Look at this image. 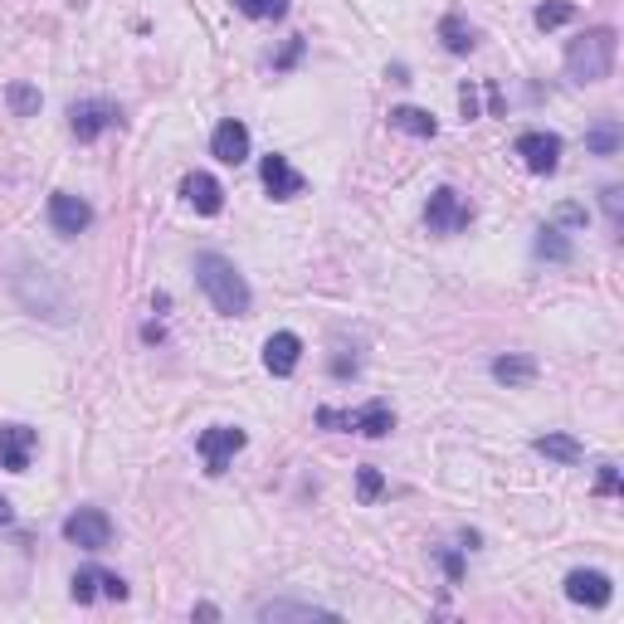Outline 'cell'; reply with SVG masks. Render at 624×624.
Segmentation results:
<instances>
[{"label": "cell", "instance_id": "obj_13", "mask_svg": "<svg viewBox=\"0 0 624 624\" xmlns=\"http://www.w3.org/2000/svg\"><path fill=\"white\" fill-rule=\"evenodd\" d=\"M30 454H34V429H24V425L0 429V468L24 474V468H30Z\"/></svg>", "mask_w": 624, "mask_h": 624}, {"label": "cell", "instance_id": "obj_9", "mask_svg": "<svg viewBox=\"0 0 624 624\" xmlns=\"http://www.w3.org/2000/svg\"><path fill=\"white\" fill-rule=\"evenodd\" d=\"M49 225H55V235H83L93 225V210H88V200L59 190V196H49Z\"/></svg>", "mask_w": 624, "mask_h": 624}, {"label": "cell", "instance_id": "obj_15", "mask_svg": "<svg viewBox=\"0 0 624 624\" xmlns=\"http://www.w3.org/2000/svg\"><path fill=\"white\" fill-rule=\"evenodd\" d=\"M298 356H303V341L293 333H274L264 341V366H269L274 376H293L298 372Z\"/></svg>", "mask_w": 624, "mask_h": 624}, {"label": "cell", "instance_id": "obj_21", "mask_svg": "<svg viewBox=\"0 0 624 624\" xmlns=\"http://www.w3.org/2000/svg\"><path fill=\"white\" fill-rule=\"evenodd\" d=\"M235 10L249 20H278L288 16V0H235Z\"/></svg>", "mask_w": 624, "mask_h": 624}, {"label": "cell", "instance_id": "obj_24", "mask_svg": "<svg viewBox=\"0 0 624 624\" xmlns=\"http://www.w3.org/2000/svg\"><path fill=\"white\" fill-rule=\"evenodd\" d=\"M585 147H591L595 157H610V151L620 147V122H601L591 137H585Z\"/></svg>", "mask_w": 624, "mask_h": 624}, {"label": "cell", "instance_id": "obj_8", "mask_svg": "<svg viewBox=\"0 0 624 624\" xmlns=\"http://www.w3.org/2000/svg\"><path fill=\"white\" fill-rule=\"evenodd\" d=\"M69 127H73V137L79 142H93L103 127H118L122 122V112L112 108V103H103V98H88V103H73V112H69Z\"/></svg>", "mask_w": 624, "mask_h": 624}, {"label": "cell", "instance_id": "obj_19", "mask_svg": "<svg viewBox=\"0 0 624 624\" xmlns=\"http://www.w3.org/2000/svg\"><path fill=\"white\" fill-rule=\"evenodd\" d=\"M259 620H333V610H317V605H288V601H274V605H259Z\"/></svg>", "mask_w": 624, "mask_h": 624}, {"label": "cell", "instance_id": "obj_25", "mask_svg": "<svg viewBox=\"0 0 624 624\" xmlns=\"http://www.w3.org/2000/svg\"><path fill=\"white\" fill-rule=\"evenodd\" d=\"M537 254H552V259H571L566 239L556 235V229H542V239H537Z\"/></svg>", "mask_w": 624, "mask_h": 624}, {"label": "cell", "instance_id": "obj_1", "mask_svg": "<svg viewBox=\"0 0 624 624\" xmlns=\"http://www.w3.org/2000/svg\"><path fill=\"white\" fill-rule=\"evenodd\" d=\"M196 284L206 288V298L225 317H245L249 313V284L225 254H196Z\"/></svg>", "mask_w": 624, "mask_h": 624}, {"label": "cell", "instance_id": "obj_12", "mask_svg": "<svg viewBox=\"0 0 624 624\" xmlns=\"http://www.w3.org/2000/svg\"><path fill=\"white\" fill-rule=\"evenodd\" d=\"M259 176H264V190H269L274 200H293V196H303V176L293 171V161L288 157H264V167H259Z\"/></svg>", "mask_w": 624, "mask_h": 624}, {"label": "cell", "instance_id": "obj_17", "mask_svg": "<svg viewBox=\"0 0 624 624\" xmlns=\"http://www.w3.org/2000/svg\"><path fill=\"white\" fill-rule=\"evenodd\" d=\"M493 376H498L503 386H527V380L537 376V361H527V356H498V361H493Z\"/></svg>", "mask_w": 624, "mask_h": 624}, {"label": "cell", "instance_id": "obj_26", "mask_svg": "<svg viewBox=\"0 0 624 624\" xmlns=\"http://www.w3.org/2000/svg\"><path fill=\"white\" fill-rule=\"evenodd\" d=\"M356 488H361V498L372 503V498H380V488H386V483H380L376 468H361V474H356Z\"/></svg>", "mask_w": 624, "mask_h": 624}, {"label": "cell", "instance_id": "obj_7", "mask_svg": "<svg viewBox=\"0 0 624 624\" xmlns=\"http://www.w3.org/2000/svg\"><path fill=\"white\" fill-rule=\"evenodd\" d=\"M425 220H429V229H435V235H458V229L468 225V200L458 196V190H435V196H429V206H425Z\"/></svg>", "mask_w": 624, "mask_h": 624}, {"label": "cell", "instance_id": "obj_27", "mask_svg": "<svg viewBox=\"0 0 624 624\" xmlns=\"http://www.w3.org/2000/svg\"><path fill=\"white\" fill-rule=\"evenodd\" d=\"M10 103H16V112H34L40 108V93L34 88H10Z\"/></svg>", "mask_w": 624, "mask_h": 624}, {"label": "cell", "instance_id": "obj_4", "mask_svg": "<svg viewBox=\"0 0 624 624\" xmlns=\"http://www.w3.org/2000/svg\"><path fill=\"white\" fill-rule=\"evenodd\" d=\"M63 537H69L73 546H83V552H103V546L112 542V522L103 507H79L69 522H63Z\"/></svg>", "mask_w": 624, "mask_h": 624}, {"label": "cell", "instance_id": "obj_22", "mask_svg": "<svg viewBox=\"0 0 624 624\" xmlns=\"http://www.w3.org/2000/svg\"><path fill=\"white\" fill-rule=\"evenodd\" d=\"M439 34H444V44H449L454 55H468V49H474V30H468V24L458 20V16L444 20V24H439Z\"/></svg>", "mask_w": 624, "mask_h": 624}, {"label": "cell", "instance_id": "obj_30", "mask_svg": "<svg viewBox=\"0 0 624 624\" xmlns=\"http://www.w3.org/2000/svg\"><path fill=\"white\" fill-rule=\"evenodd\" d=\"M6 522H10V503L0 498V527H6Z\"/></svg>", "mask_w": 624, "mask_h": 624}, {"label": "cell", "instance_id": "obj_2", "mask_svg": "<svg viewBox=\"0 0 624 624\" xmlns=\"http://www.w3.org/2000/svg\"><path fill=\"white\" fill-rule=\"evenodd\" d=\"M615 49H620V34L615 30H585L581 40L566 44V69L576 83H601L615 73Z\"/></svg>", "mask_w": 624, "mask_h": 624}, {"label": "cell", "instance_id": "obj_11", "mask_svg": "<svg viewBox=\"0 0 624 624\" xmlns=\"http://www.w3.org/2000/svg\"><path fill=\"white\" fill-rule=\"evenodd\" d=\"M210 151L225 161V167H239V161L249 157V127L239 118H225L220 127H215V137H210Z\"/></svg>", "mask_w": 624, "mask_h": 624}, {"label": "cell", "instance_id": "obj_20", "mask_svg": "<svg viewBox=\"0 0 624 624\" xmlns=\"http://www.w3.org/2000/svg\"><path fill=\"white\" fill-rule=\"evenodd\" d=\"M537 454H546V458H556V464H581V444L571 439V435H542L537 439Z\"/></svg>", "mask_w": 624, "mask_h": 624}, {"label": "cell", "instance_id": "obj_5", "mask_svg": "<svg viewBox=\"0 0 624 624\" xmlns=\"http://www.w3.org/2000/svg\"><path fill=\"white\" fill-rule=\"evenodd\" d=\"M196 449H200V458H206V474H225L229 458L245 449V429H235V425H215V429H206V435L196 439Z\"/></svg>", "mask_w": 624, "mask_h": 624}, {"label": "cell", "instance_id": "obj_28", "mask_svg": "<svg viewBox=\"0 0 624 624\" xmlns=\"http://www.w3.org/2000/svg\"><path fill=\"white\" fill-rule=\"evenodd\" d=\"M601 493H620V474H615V464H605V468H601Z\"/></svg>", "mask_w": 624, "mask_h": 624}, {"label": "cell", "instance_id": "obj_29", "mask_svg": "<svg viewBox=\"0 0 624 624\" xmlns=\"http://www.w3.org/2000/svg\"><path fill=\"white\" fill-rule=\"evenodd\" d=\"M605 210H610V220L620 225V186H610V190H605Z\"/></svg>", "mask_w": 624, "mask_h": 624}, {"label": "cell", "instance_id": "obj_23", "mask_svg": "<svg viewBox=\"0 0 624 624\" xmlns=\"http://www.w3.org/2000/svg\"><path fill=\"white\" fill-rule=\"evenodd\" d=\"M571 16H576V6H571V0H546V6H537V24H542V30H556V24H566Z\"/></svg>", "mask_w": 624, "mask_h": 624}, {"label": "cell", "instance_id": "obj_14", "mask_svg": "<svg viewBox=\"0 0 624 624\" xmlns=\"http://www.w3.org/2000/svg\"><path fill=\"white\" fill-rule=\"evenodd\" d=\"M566 595L576 605L601 610V605H610V576H601V571H571V576H566Z\"/></svg>", "mask_w": 624, "mask_h": 624}, {"label": "cell", "instance_id": "obj_3", "mask_svg": "<svg viewBox=\"0 0 624 624\" xmlns=\"http://www.w3.org/2000/svg\"><path fill=\"white\" fill-rule=\"evenodd\" d=\"M317 425H341V429H356V435H366V439H380V435H390L396 429V410H390L386 400H372V405H361V410H317Z\"/></svg>", "mask_w": 624, "mask_h": 624}, {"label": "cell", "instance_id": "obj_18", "mask_svg": "<svg viewBox=\"0 0 624 624\" xmlns=\"http://www.w3.org/2000/svg\"><path fill=\"white\" fill-rule=\"evenodd\" d=\"M390 127H400L410 137H435V118L425 108H390Z\"/></svg>", "mask_w": 624, "mask_h": 624}, {"label": "cell", "instance_id": "obj_10", "mask_svg": "<svg viewBox=\"0 0 624 624\" xmlns=\"http://www.w3.org/2000/svg\"><path fill=\"white\" fill-rule=\"evenodd\" d=\"M98 595H108V601H127V581L112 576V571H98V566L79 571V576H73V601L88 605V601H98Z\"/></svg>", "mask_w": 624, "mask_h": 624}, {"label": "cell", "instance_id": "obj_6", "mask_svg": "<svg viewBox=\"0 0 624 624\" xmlns=\"http://www.w3.org/2000/svg\"><path fill=\"white\" fill-rule=\"evenodd\" d=\"M517 157L527 171L537 176H552L556 167H562V137L556 132H522L517 137Z\"/></svg>", "mask_w": 624, "mask_h": 624}, {"label": "cell", "instance_id": "obj_16", "mask_svg": "<svg viewBox=\"0 0 624 624\" xmlns=\"http://www.w3.org/2000/svg\"><path fill=\"white\" fill-rule=\"evenodd\" d=\"M181 190H186V200H190V206H196L200 215H220V206H225L220 181H215V176H206V171H190Z\"/></svg>", "mask_w": 624, "mask_h": 624}]
</instances>
